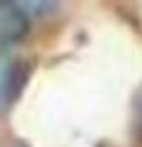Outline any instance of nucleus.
<instances>
[{
    "label": "nucleus",
    "mask_w": 142,
    "mask_h": 147,
    "mask_svg": "<svg viewBox=\"0 0 142 147\" xmlns=\"http://www.w3.org/2000/svg\"><path fill=\"white\" fill-rule=\"evenodd\" d=\"M23 78L25 72L20 67V62H15L8 55H0V112H5L17 100L20 87H23Z\"/></svg>",
    "instance_id": "obj_1"
},
{
    "label": "nucleus",
    "mask_w": 142,
    "mask_h": 147,
    "mask_svg": "<svg viewBox=\"0 0 142 147\" xmlns=\"http://www.w3.org/2000/svg\"><path fill=\"white\" fill-rule=\"evenodd\" d=\"M28 30V18L17 3H0V50L15 45Z\"/></svg>",
    "instance_id": "obj_2"
},
{
    "label": "nucleus",
    "mask_w": 142,
    "mask_h": 147,
    "mask_svg": "<svg viewBox=\"0 0 142 147\" xmlns=\"http://www.w3.org/2000/svg\"><path fill=\"white\" fill-rule=\"evenodd\" d=\"M140 120H142V95H140Z\"/></svg>",
    "instance_id": "obj_3"
}]
</instances>
